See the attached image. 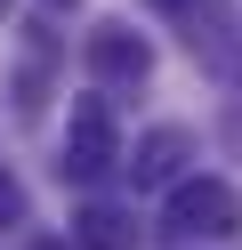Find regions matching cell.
<instances>
[{"instance_id":"cell-1","label":"cell","mask_w":242,"mask_h":250,"mask_svg":"<svg viewBox=\"0 0 242 250\" xmlns=\"http://www.w3.org/2000/svg\"><path fill=\"white\" fill-rule=\"evenodd\" d=\"M170 234H202V242L242 234V194L226 178H177L170 186Z\"/></svg>"},{"instance_id":"cell-8","label":"cell","mask_w":242,"mask_h":250,"mask_svg":"<svg viewBox=\"0 0 242 250\" xmlns=\"http://www.w3.org/2000/svg\"><path fill=\"white\" fill-rule=\"evenodd\" d=\"M0 17H8V0H0Z\"/></svg>"},{"instance_id":"cell-3","label":"cell","mask_w":242,"mask_h":250,"mask_svg":"<svg viewBox=\"0 0 242 250\" xmlns=\"http://www.w3.org/2000/svg\"><path fill=\"white\" fill-rule=\"evenodd\" d=\"M81 57H89V73L113 81V89H137L145 73H154V49H145V33H129V24H97Z\"/></svg>"},{"instance_id":"cell-4","label":"cell","mask_w":242,"mask_h":250,"mask_svg":"<svg viewBox=\"0 0 242 250\" xmlns=\"http://www.w3.org/2000/svg\"><path fill=\"white\" fill-rule=\"evenodd\" d=\"M186 153H194V137L177 129V121H161V129H145V137H137V153H129V178H137V186H177Z\"/></svg>"},{"instance_id":"cell-7","label":"cell","mask_w":242,"mask_h":250,"mask_svg":"<svg viewBox=\"0 0 242 250\" xmlns=\"http://www.w3.org/2000/svg\"><path fill=\"white\" fill-rule=\"evenodd\" d=\"M41 8H73V0H41Z\"/></svg>"},{"instance_id":"cell-2","label":"cell","mask_w":242,"mask_h":250,"mask_svg":"<svg viewBox=\"0 0 242 250\" xmlns=\"http://www.w3.org/2000/svg\"><path fill=\"white\" fill-rule=\"evenodd\" d=\"M113 162H121V137H113L105 105L81 97V105H73V121H65V178H105Z\"/></svg>"},{"instance_id":"cell-5","label":"cell","mask_w":242,"mask_h":250,"mask_svg":"<svg viewBox=\"0 0 242 250\" xmlns=\"http://www.w3.org/2000/svg\"><path fill=\"white\" fill-rule=\"evenodd\" d=\"M73 242L81 250H137V226H129V210H113V202H89V210L73 218Z\"/></svg>"},{"instance_id":"cell-6","label":"cell","mask_w":242,"mask_h":250,"mask_svg":"<svg viewBox=\"0 0 242 250\" xmlns=\"http://www.w3.org/2000/svg\"><path fill=\"white\" fill-rule=\"evenodd\" d=\"M16 218H24V194H16V178H8V169H0V234H8Z\"/></svg>"}]
</instances>
